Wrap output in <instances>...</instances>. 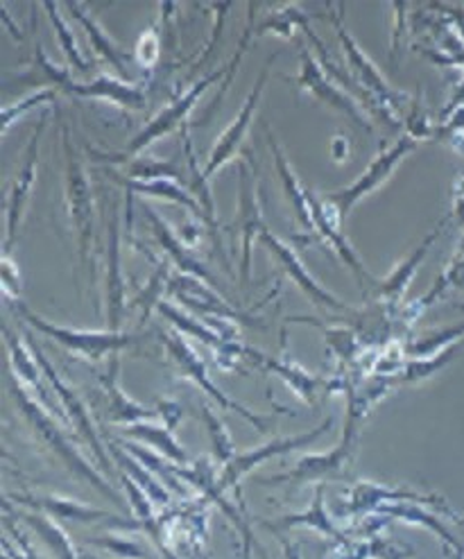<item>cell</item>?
<instances>
[{
  "label": "cell",
  "instance_id": "74e56055",
  "mask_svg": "<svg viewBox=\"0 0 464 559\" xmlns=\"http://www.w3.org/2000/svg\"><path fill=\"white\" fill-rule=\"evenodd\" d=\"M170 276H172L170 274V261H164V263H159L157 270H154V274L150 276V282L143 288H139L132 306L141 308V322H145L152 310L162 304V293L168 288Z\"/></svg>",
  "mask_w": 464,
  "mask_h": 559
},
{
  "label": "cell",
  "instance_id": "8fae6325",
  "mask_svg": "<svg viewBox=\"0 0 464 559\" xmlns=\"http://www.w3.org/2000/svg\"><path fill=\"white\" fill-rule=\"evenodd\" d=\"M46 128V114L39 118L37 128L33 132V139H29L25 152H23V164L19 168V175L14 179L12 193L8 198L5 206V242H3V257H10V250L14 247V240L19 236V227L23 221V213L27 209L29 193L35 189L37 181V170H39V150H41V134Z\"/></svg>",
  "mask_w": 464,
  "mask_h": 559
},
{
  "label": "cell",
  "instance_id": "e0dca14e",
  "mask_svg": "<svg viewBox=\"0 0 464 559\" xmlns=\"http://www.w3.org/2000/svg\"><path fill=\"white\" fill-rule=\"evenodd\" d=\"M3 335H5V343H8V349H10V365H12V371L10 374L16 377L27 390H33L35 399L41 403V406L57 419V421H64L69 426V419H67V413L59 408V401H52L48 390H46V374L44 369L37 360L35 354L27 352V345H23V340H19L12 331L3 329ZM71 428V426H69Z\"/></svg>",
  "mask_w": 464,
  "mask_h": 559
},
{
  "label": "cell",
  "instance_id": "e575fe53",
  "mask_svg": "<svg viewBox=\"0 0 464 559\" xmlns=\"http://www.w3.org/2000/svg\"><path fill=\"white\" fill-rule=\"evenodd\" d=\"M460 345H462V343H455V345H451V347L438 352L432 358H413V360H406L404 369H401L398 374L394 377V383H396V385H408V383H417V381L430 379L432 374H438V371H440L442 367H447V365L455 358Z\"/></svg>",
  "mask_w": 464,
  "mask_h": 559
},
{
  "label": "cell",
  "instance_id": "4316f807",
  "mask_svg": "<svg viewBox=\"0 0 464 559\" xmlns=\"http://www.w3.org/2000/svg\"><path fill=\"white\" fill-rule=\"evenodd\" d=\"M263 525L267 527V531H272L274 535L278 531H288V527H311V531H316V533H320L324 537H331V539L340 542L343 546L349 544V539L337 531V525L326 514V508H324V485H318L316 496H313V503H311V508H308V512L278 516V519H272V521H263Z\"/></svg>",
  "mask_w": 464,
  "mask_h": 559
},
{
  "label": "cell",
  "instance_id": "603a6c76",
  "mask_svg": "<svg viewBox=\"0 0 464 559\" xmlns=\"http://www.w3.org/2000/svg\"><path fill=\"white\" fill-rule=\"evenodd\" d=\"M245 358L252 360V362H259V365H263L265 369L274 371V374L282 377V381H284L299 399H304V401L308 403V406H316V399H318V394L322 392V388H324V392H329V381H326V379L311 374V371H306L301 365H297V362H293V360H288V358H282V360H278V358H270V356H263L261 352H257V349H252V347H247V345H245Z\"/></svg>",
  "mask_w": 464,
  "mask_h": 559
},
{
  "label": "cell",
  "instance_id": "836d02e7",
  "mask_svg": "<svg viewBox=\"0 0 464 559\" xmlns=\"http://www.w3.org/2000/svg\"><path fill=\"white\" fill-rule=\"evenodd\" d=\"M118 447L126 449L132 457H136L143 467H147L154 476H157L170 491H175L177 496H191V491L183 487V480L175 474V462H170L168 457L159 455V453H152L134 442H126V440H116Z\"/></svg>",
  "mask_w": 464,
  "mask_h": 559
},
{
  "label": "cell",
  "instance_id": "7bdbcfd3",
  "mask_svg": "<svg viewBox=\"0 0 464 559\" xmlns=\"http://www.w3.org/2000/svg\"><path fill=\"white\" fill-rule=\"evenodd\" d=\"M326 340H329V345L335 349V354L343 358V362L356 360L358 340H356L354 331H349V329H326Z\"/></svg>",
  "mask_w": 464,
  "mask_h": 559
},
{
  "label": "cell",
  "instance_id": "f5cc1de1",
  "mask_svg": "<svg viewBox=\"0 0 464 559\" xmlns=\"http://www.w3.org/2000/svg\"><path fill=\"white\" fill-rule=\"evenodd\" d=\"M460 523H462V525H464V519H460Z\"/></svg>",
  "mask_w": 464,
  "mask_h": 559
},
{
  "label": "cell",
  "instance_id": "b9f144b4",
  "mask_svg": "<svg viewBox=\"0 0 464 559\" xmlns=\"http://www.w3.org/2000/svg\"><path fill=\"white\" fill-rule=\"evenodd\" d=\"M55 96H57L55 88H41V91L33 93V96H29V98H25V100H21V103H16V105H12V107H5V109H3V132H5L8 128H12L14 122H16L25 111H29L33 107H39V105H46V103H52Z\"/></svg>",
  "mask_w": 464,
  "mask_h": 559
},
{
  "label": "cell",
  "instance_id": "681fc988",
  "mask_svg": "<svg viewBox=\"0 0 464 559\" xmlns=\"http://www.w3.org/2000/svg\"><path fill=\"white\" fill-rule=\"evenodd\" d=\"M278 542H282V546H284V555H286V559H301L299 546H295L290 539H286V537H282V535H278Z\"/></svg>",
  "mask_w": 464,
  "mask_h": 559
},
{
  "label": "cell",
  "instance_id": "7402d4cb",
  "mask_svg": "<svg viewBox=\"0 0 464 559\" xmlns=\"http://www.w3.org/2000/svg\"><path fill=\"white\" fill-rule=\"evenodd\" d=\"M354 447L340 442L335 449L326 451V453H316V455H306L301 457L295 469H290L288 474H278L272 478H263L261 483L265 485H278V483H290V485H306V483H316L322 478H335L345 472L347 462L352 460Z\"/></svg>",
  "mask_w": 464,
  "mask_h": 559
},
{
  "label": "cell",
  "instance_id": "ba28073f",
  "mask_svg": "<svg viewBox=\"0 0 464 559\" xmlns=\"http://www.w3.org/2000/svg\"><path fill=\"white\" fill-rule=\"evenodd\" d=\"M162 345H164V349H166L170 362L175 365L177 374H179L181 379L193 381L202 392H206L215 403H218V406H223L225 411H231V413L245 417L254 428H259V430H263V432L270 428V424H272L270 419H265V417L252 413L250 408H245V406H240V403H236V401H231L229 396H225V392L211 381L206 362L200 358V354H198L189 343H186L181 333H177V331L166 333V331H164V333H162Z\"/></svg>",
  "mask_w": 464,
  "mask_h": 559
},
{
  "label": "cell",
  "instance_id": "f35d334b",
  "mask_svg": "<svg viewBox=\"0 0 464 559\" xmlns=\"http://www.w3.org/2000/svg\"><path fill=\"white\" fill-rule=\"evenodd\" d=\"M259 10V5L257 3H252L250 5V21H247V29H245V35H242V39H240V44H238V48H236V52H234V57H231V61H229V75H227V80L221 84V91H218V96H215V100H213V105H211V109L198 120V128H202L206 120H211L213 116H215V111H218V107H221V103H223V98H225V93L229 91V84H231V80L236 78V73H238V67H240V59H242V55H245V50H247V46H250V41H252V37H254V12Z\"/></svg>",
  "mask_w": 464,
  "mask_h": 559
},
{
  "label": "cell",
  "instance_id": "277c9868",
  "mask_svg": "<svg viewBox=\"0 0 464 559\" xmlns=\"http://www.w3.org/2000/svg\"><path fill=\"white\" fill-rule=\"evenodd\" d=\"M225 75H229V67H225V69H221V71H215V73L202 78V80L195 82L189 91L181 93V96H179L175 103H170L168 107H164L157 116H154V118L147 122V126H145L136 136H132L130 143H128L126 147H122L120 152L98 154V152L91 150V152H93V159L105 162V164H128V162H134V157H139V154H141L145 147H150L152 143H157L159 139H164V136L170 134L172 130L183 128L186 116H189V114L195 109L198 100L202 98V93H204L211 84L223 80Z\"/></svg>",
  "mask_w": 464,
  "mask_h": 559
},
{
  "label": "cell",
  "instance_id": "bcb514c9",
  "mask_svg": "<svg viewBox=\"0 0 464 559\" xmlns=\"http://www.w3.org/2000/svg\"><path fill=\"white\" fill-rule=\"evenodd\" d=\"M0 267H3V272H0V276H3V293L10 297V299H19L21 297V290H23V284H21V272L16 267V263L10 259V257H3V261H0Z\"/></svg>",
  "mask_w": 464,
  "mask_h": 559
},
{
  "label": "cell",
  "instance_id": "d6a6232c",
  "mask_svg": "<svg viewBox=\"0 0 464 559\" xmlns=\"http://www.w3.org/2000/svg\"><path fill=\"white\" fill-rule=\"evenodd\" d=\"M23 521L29 531L41 539V544L48 548L52 559H82L73 542L69 539V535L61 531L59 523L52 516L29 512V514H23Z\"/></svg>",
  "mask_w": 464,
  "mask_h": 559
},
{
  "label": "cell",
  "instance_id": "5bb4252c",
  "mask_svg": "<svg viewBox=\"0 0 464 559\" xmlns=\"http://www.w3.org/2000/svg\"><path fill=\"white\" fill-rule=\"evenodd\" d=\"M297 86L306 93H311V96H316L320 103H324L337 111H343L345 116L356 120L362 130L374 132L369 118L362 114V109L356 105V100L322 71L320 61L313 59L311 50H308L306 46H301V71L297 75Z\"/></svg>",
  "mask_w": 464,
  "mask_h": 559
},
{
  "label": "cell",
  "instance_id": "d590c367",
  "mask_svg": "<svg viewBox=\"0 0 464 559\" xmlns=\"http://www.w3.org/2000/svg\"><path fill=\"white\" fill-rule=\"evenodd\" d=\"M59 8H61V5H57V3H46V5H44V10L48 12V19H50V23H52V27H55L57 41H59L61 50H64V55H67V59H69V67H71L73 71H78V73H88V71H91V64L82 57V50H80V46H78V41H75V35L71 33V27L67 25V21L61 19Z\"/></svg>",
  "mask_w": 464,
  "mask_h": 559
},
{
  "label": "cell",
  "instance_id": "ab89813d",
  "mask_svg": "<svg viewBox=\"0 0 464 559\" xmlns=\"http://www.w3.org/2000/svg\"><path fill=\"white\" fill-rule=\"evenodd\" d=\"M35 71H39L44 75L48 88L64 91V93H69V96H73V88L78 82L71 78V71L55 67L52 61L44 55V48L39 41H37V52H35Z\"/></svg>",
  "mask_w": 464,
  "mask_h": 559
},
{
  "label": "cell",
  "instance_id": "9c48e42d",
  "mask_svg": "<svg viewBox=\"0 0 464 559\" xmlns=\"http://www.w3.org/2000/svg\"><path fill=\"white\" fill-rule=\"evenodd\" d=\"M417 147V139L415 136H404L398 139L392 147L383 150L379 157L367 166V170L356 179V183L347 186L343 191H335V193H326L324 202L331 209V213L337 217V223L345 227L347 223V215L349 211L371 191H377L379 186L398 168V164L404 162L408 154Z\"/></svg>",
  "mask_w": 464,
  "mask_h": 559
},
{
  "label": "cell",
  "instance_id": "30bf717a",
  "mask_svg": "<svg viewBox=\"0 0 464 559\" xmlns=\"http://www.w3.org/2000/svg\"><path fill=\"white\" fill-rule=\"evenodd\" d=\"M333 426V417H326L318 428L308 430V432H301V435H295V438H276V440H270L261 447H254V449H247L245 453H238L229 464H225L223 472H221V478H218V485L223 491L227 489H238L240 480L254 472L259 464L276 457V455H284V453H290V451H297V449H304V447H311L316 440H320L322 435Z\"/></svg>",
  "mask_w": 464,
  "mask_h": 559
},
{
  "label": "cell",
  "instance_id": "5b68a950",
  "mask_svg": "<svg viewBox=\"0 0 464 559\" xmlns=\"http://www.w3.org/2000/svg\"><path fill=\"white\" fill-rule=\"evenodd\" d=\"M25 340H27V347L33 349V354L37 356V360H39V365L44 369V374H46V381L50 383L61 411L67 413L71 430H75L78 438L88 447V451H93V455H96V460L103 464L105 474H111L114 472V464H111V457H109V449L103 444L100 432H98L96 424H93V417L86 411L82 396L69 383H64V379L57 374V369L52 367V362L48 360V356L44 354V349L39 347L37 340L33 335H25Z\"/></svg>",
  "mask_w": 464,
  "mask_h": 559
},
{
  "label": "cell",
  "instance_id": "8992f818",
  "mask_svg": "<svg viewBox=\"0 0 464 559\" xmlns=\"http://www.w3.org/2000/svg\"><path fill=\"white\" fill-rule=\"evenodd\" d=\"M259 164L252 152H247V162H238V211H236V236L240 240V286L250 282L252 245L265 227L263 209L259 200Z\"/></svg>",
  "mask_w": 464,
  "mask_h": 559
},
{
  "label": "cell",
  "instance_id": "83f0119b",
  "mask_svg": "<svg viewBox=\"0 0 464 559\" xmlns=\"http://www.w3.org/2000/svg\"><path fill=\"white\" fill-rule=\"evenodd\" d=\"M440 231H442V225H440L436 231H430V236L417 247V250H415L404 263H398V265L392 270V274L385 278V282L379 284V288H377V299L383 301V306H396V304L401 301V297L406 295L411 282H413L415 274H417V267H419L421 261L428 257V250L432 247V242L438 240Z\"/></svg>",
  "mask_w": 464,
  "mask_h": 559
},
{
  "label": "cell",
  "instance_id": "f1b7e54d",
  "mask_svg": "<svg viewBox=\"0 0 464 559\" xmlns=\"http://www.w3.org/2000/svg\"><path fill=\"white\" fill-rule=\"evenodd\" d=\"M128 186V198L145 195V198H157L172 204H179L183 209L193 211V215L202 217V209L195 202V198L183 189V186L175 177H159V179H120Z\"/></svg>",
  "mask_w": 464,
  "mask_h": 559
},
{
  "label": "cell",
  "instance_id": "60d3db41",
  "mask_svg": "<svg viewBox=\"0 0 464 559\" xmlns=\"http://www.w3.org/2000/svg\"><path fill=\"white\" fill-rule=\"evenodd\" d=\"M86 544L105 548V550H109L111 555H116L118 559H145V557H147L139 542H132V539H128V537H120L118 533L103 535V537H96V539H86Z\"/></svg>",
  "mask_w": 464,
  "mask_h": 559
},
{
  "label": "cell",
  "instance_id": "8d00e7d4",
  "mask_svg": "<svg viewBox=\"0 0 464 559\" xmlns=\"http://www.w3.org/2000/svg\"><path fill=\"white\" fill-rule=\"evenodd\" d=\"M202 421H204L206 432H209L211 453L225 467V464H229L238 455V451L234 447V440H231V435H229V428L225 426V421L218 415H215L209 406H202Z\"/></svg>",
  "mask_w": 464,
  "mask_h": 559
},
{
  "label": "cell",
  "instance_id": "f907efd6",
  "mask_svg": "<svg viewBox=\"0 0 464 559\" xmlns=\"http://www.w3.org/2000/svg\"><path fill=\"white\" fill-rule=\"evenodd\" d=\"M444 555H447V559H464V552H457V550H453V548H449V546H447Z\"/></svg>",
  "mask_w": 464,
  "mask_h": 559
},
{
  "label": "cell",
  "instance_id": "ffe728a7",
  "mask_svg": "<svg viewBox=\"0 0 464 559\" xmlns=\"http://www.w3.org/2000/svg\"><path fill=\"white\" fill-rule=\"evenodd\" d=\"M143 215L145 221L150 223L152 227V234L154 238H157V242L162 245V250L166 252L168 261L181 272V274H189V276H195L200 278V282L218 288V282H215L213 274L204 267V263H200L191 250V245H186L179 240V236L175 234V229L164 221L159 211H154L150 204H143Z\"/></svg>",
  "mask_w": 464,
  "mask_h": 559
},
{
  "label": "cell",
  "instance_id": "1f68e13d",
  "mask_svg": "<svg viewBox=\"0 0 464 559\" xmlns=\"http://www.w3.org/2000/svg\"><path fill=\"white\" fill-rule=\"evenodd\" d=\"M377 514L381 516H388L390 521L392 519H398V521H406V523H413V525H421V527H428V531L432 535H438L442 542H447L449 548L457 550V552H464V548L457 544V539L447 531V525L438 519L432 516L430 512H426V508H421V503H415V501H396V503H385L377 510Z\"/></svg>",
  "mask_w": 464,
  "mask_h": 559
},
{
  "label": "cell",
  "instance_id": "6da1fadb",
  "mask_svg": "<svg viewBox=\"0 0 464 559\" xmlns=\"http://www.w3.org/2000/svg\"><path fill=\"white\" fill-rule=\"evenodd\" d=\"M10 390L14 394L16 401V408L21 413V417L25 419V424L33 428L35 438L48 449L52 451L61 462H64V467L75 474L80 480L88 483L93 489H98L100 493H105L109 501L120 503V493L109 485V480L105 476H100V472H96L91 467V464L84 460V455L78 451V447L71 442L69 435L64 432L57 424V419L41 406V403L35 399V394H29V390L10 374Z\"/></svg>",
  "mask_w": 464,
  "mask_h": 559
},
{
  "label": "cell",
  "instance_id": "cb8c5ba5",
  "mask_svg": "<svg viewBox=\"0 0 464 559\" xmlns=\"http://www.w3.org/2000/svg\"><path fill=\"white\" fill-rule=\"evenodd\" d=\"M73 96L107 100V103H114L122 109H132V111H141L147 105V96H145L143 84L126 82V80L109 78V75H100V78L91 80L86 84H75Z\"/></svg>",
  "mask_w": 464,
  "mask_h": 559
},
{
  "label": "cell",
  "instance_id": "ee69618b",
  "mask_svg": "<svg viewBox=\"0 0 464 559\" xmlns=\"http://www.w3.org/2000/svg\"><path fill=\"white\" fill-rule=\"evenodd\" d=\"M159 50V37L152 35V33H145L139 44H136V55H134V61L136 67L143 69V71H150L154 67V61H157V52Z\"/></svg>",
  "mask_w": 464,
  "mask_h": 559
},
{
  "label": "cell",
  "instance_id": "4fadbf2b",
  "mask_svg": "<svg viewBox=\"0 0 464 559\" xmlns=\"http://www.w3.org/2000/svg\"><path fill=\"white\" fill-rule=\"evenodd\" d=\"M12 499L29 506L35 510L46 512L48 516H52L55 521H69V523H84V525H96V523H107L114 527H122V531H143L141 523L136 519H128V516H118L114 512H105L98 508H91L86 503H78L73 499H64V496H16L12 493Z\"/></svg>",
  "mask_w": 464,
  "mask_h": 559
},
{
  "label": "cell",
  "instance_id": "7a4b0ae2",
  "mask_svg": "<svg viewBox=\"0 0 464 559\" xmlns=\"http://www.w3.org/2000/svg\"><path fill=\"white\" fill-rule=\"evenodd\" d=\"M61 126V143H64L67 154V204L69 217L75 229L78 238V254L80 263L88 267L91 274V288L96 286V259H93V242H96V200H93L91 179L84 168L82 154L71 136L67 122Z\"/></svg>",
  "mask_w": 464,
  "mask_h": 559
},
{
  "label": "cell",
  "instance_id": "f6af8a7d",
  "mask_svg": "<svg viewBox=\"0 0 464 559\" xmlns=\"http://www.w3.org/2000/svg\"><path fill=\"white\" fill-rule=\"evenodd\" d=\"M10 535L14 537V544L16 546H10L8 544V539L3 542V555L5 557H12V559H41L39 555H37V550L27 544V539H25V535L19 531V527L10 521Z\"/></svg>",
  "mask_w": 464,
  "mask_h": 559
},
{
  "label": "cell",
  "instance_id": "7dc6e473",
  "mask_svg": "<svg viewBox=\"0 0 464 559\" xmlns=\"http://www.w3.org/2000/svg\"><path fill=\"white\" fill-rule=\"evenodd\" d=\"M157 413L166 419V426H168L170 430H175V426H177V424L181 421V417H183L181 408L177 406V403H170V401H159Z\"/></svg>",
  "mask_w": 464,
  "mask_h": 559
},
{
  "label": "cell",
  "instance_id": "816d5d0a",
  "mask_svg": "<svg viewBox=\"0 0 464 559\" xmlns=\"http://www.w3.org/2000/svg\"><path fill=\"white\" fill-rule=\"evenodd\" d=\"M84 559H96V557H84Z\"/></svg>",
  "mask_w": 464,
  "mask_h": 559
},
{
  "label": "cell",
  "instance_id": "3957f363",
  "mask_svg": "<svg viewBox=\"0 0 464 559\" xmlns=\"http://www.w3.org/2000/svg\"><path fill=\"white\" fill-rule=\"evenodd\" d=\"M16 313L25 324H29L35 331L50 337L52 343L69 349L73 356L84 358L88 362H98L107 356L111 358L118 352L136 345L141 340V335L122 333V331H82V329H71V326H59V324L44 320L41 316L35 313V310H29L23 304H16Z\"/></svg>",
  "mask_w": 464,
  "mask_h": 559
},
{
  "label": "cell",
  "instance_id": "7c38bea8",
  "mask_svg": "<svg viewBox=\"0 0 464 559\" xmlns=\"http://www.w3.org/2000/svg\"><path fill=\"white\" fill-rule=\"evenodd\" d=\"M274 59H276V55H272L267 59V64L263 67L257 84L252 86L250 96L245 98L238 116L234 118L231 126L221 134V139L215 141V145H213V150L209 154V162L204 166V175L206 177H213L215 173H218L225 164H229L236 157V154L242 150L245 136H247V132H250V126H252V120L257 116V109H259V103H261V96H263V88H265L267 78H270V67L274 64Z\"/></svg>",
  "mask_w": 464,
  "mask_h": 559
},
{
  "label": "cell",
  "instance_id": "9a60e30c",
  "mask_svg": "<svg viewBox=\"0 0 464 559\" xmlns=\"http://www.w3.org/2000/svg\"><path fill=\"white\" fill-rule=\"evenodd\" d=\"M396 501H415V503H421L426 508L444 510L447 514L457 519L453 514V510L447 506V501L440 499L438 493H417V491H411V489L385 487V485H377V483H369V480H360L352 487L349 501L345 506H347L349 514H365V512H377L381 506L396 503Z\"/></svg>",
  "mask_w": 464,
  "mask_h": 559
},
{
  "label": "cell",
  "instance_id": "d4e9b609",
  "mask_svg": "<svg viewBox=\"0 0 464 559\" xmlns=\"http://www.w3.org/2000/svg\"><path fill=\"white\" fill-rule=\"evenodd\" d=\"M118 369H120V362L114 356L109 360V369L100 377L105 394H107V419L111 424L132 426V424H141V421L152 419L154 415H159L157 408H147V406H143V403L132 401L126 392H122V388L118 385Z\"/></svg>",
  "mask_w": 464,
  "mask_h": 559
},
{
  "label": "cell",
  "instance_id": "f546056e",
  "mask_svg": "<svg viewBox=\"0 0 464 559\" xmlns=\"http://www.w3.org/2000/svg\"><path fill=\"white\" fill-rule=\"evenodd\" d=\"M122 438H134L141 440L143 444L152 447L159 455L168 457L175 464H191L193 460L189 457V453L183 451V447L175 440V430H170L168 426H157V424H132L122 428Z\"/></svg>",
  "mask_w": 464,
  "mask_h": 559
},
{
  "label": "cell",
  "instance_id": "4dcf8cb0",
  "mask_svg": "<svg viewBox=\"0 0 464 559\" xmlns=\"http://www.w3.org/2000/svg\"><path fill=\"white\" fill-rule=\"evenodd\" d=\"M109 451L118 460V467H120L118 472L128 474L150 496V501L154 506H170L172 503V491L157 476H154L147 467H143V464L136 457H132L126 449L118 447L116 442L109 444Z\"/></svg>",
  "mask_w": 464,
  "mask_h": 559
},
{
  "label": "cell",
  "instance_id": "ac0fdd59",
  "mask_svg": "<svg viewBox=\"0 0 464 559\" xmlns=\"http://www.w3.org/2000/svg\"><path fill=\"white\" fill-rule=\"evenodd\" d=\"M181 139H183V154H186V166H189V193L195 198V202L202 209V221L204 227L209 231V238L213 242V250L215 254L221 257L223 265L229 267L227 257H225V245H223V234H221V223H218V215H215V202H213V193H211V186H209V177L204 175V168L198 166V157H195V150H193V141L189 134V126L181 128Z\"/></svg>",
  "mask_w": 464,
  "mask_h": 559
},
{
  "label": "cell",
  "instance_id": "c3c4849f",
  "mask_svg": "<svg viewBox=\"0 0 464 559\" xmlns=\"http://www.w3.org/2000/svg\"><path fill=\"white\" fill-rule=\"evenodd\" d=\"M333 159L337 162V164H343L345 162V157H347V150H349V145H347V141L343 139V136H337V139H333Z\"/></svg>",
  "mask_w": 464,
  "mask_h": 559
},
{
  "label": "cell",
  "instance_id": "52a82bcc",
  "mask_svg": "<svg viewBox=\"0 0 464 559\" xmlns=\"http://www.w3.org/2000/svg\"><path fill=\"white\" fill-rule=\"evenodd\" d=\"M335 27H337V37H340V44H343V50L349 59V67H352V75L356 80V86L365 93L367 100L374 105V111L385 118L390 126L398 128L401 122V107H398V100L404 98L401 96L398 91H394L385 78L381 75V71L377 69L374 61H371L362 50L360 46L354 41V37L347 33V27L343 23V19H335L333 21Z\"/></svg>",
  "mask_w": 464,
  "mask_h": 559
},
{
  "label": "cell",
  "instance_id": "484cf974",
  "mask_svg": "<svg viewBox=\"0 0 464 559\" xmlns=\"http://www.w3.org/2000/svg\"><path fill=\"white\" fill-rule=\"evenodd\" d=\"M64 8L82 23L84 33L93 46V50H96L107 64H111L126 82L132 80L130 75V64L134 61V57L130 52L122 50L120 46H116V41L105 33L103 25L93 19L88 12H86V5H80V3H64Z\"/></svg>",
  "mask_w": 464,
  "mask_h": 559
},
{
  "label": "cell",
  "instance_id": "db71d44e",
  "mask_svg": "<svg viewBox=\"0 0 464 559\" xmlns=\"http://www.w3.org/2000/svg\"><path fill=\"white\" fill-rule=\"evenodd\" d=\"M202 559H209V557H202Z\"/></svg>",
  "mask_w": 464,
  "mask_h": 559
},
{
  "label": "cell",
  "instance_id": "2e32d148",
  "mask_svg": "<svg viewBox=\"0 0 464 559\" xmlns=\"http://www.w3.org/2000/svg\"><path fill=\"white\" fill-rule=\"evenodd\" d=\"M259 240L267 247L270 254L278 261V265H282V267L286 270V274L301 288V293H304L308 299L316 301L318 306L337 308V310H349L347 304L340 301L335 295H331L326 288H322V286L316 282V278L311 276V272H308L306 265L301 263L299 254L293 250L290 245H286L284 240H278V238L267 229V225L261 229Z\"/></svg>",
  "mask_w": 464,
  "mask_h": 559
},
{
  "label": "cell",
  "instance_id": "44dd1931",
  "mask_svg": "<svg viewBox=\"0 0 464 559\" xmlns=\"http://www.w3.org/2000/svg\"><path fill=\"white\" fill-rule=\"evenodd\" d=\"M105 304H107V326L109 331H118L126 318V276H122V261H120V236H118V209L111 204L109 223H107V282H105Z\"/></svg>",
  "mask_w": 464,
  "mask_h": 559
},
{
  "label": "cell",
  "instance_id": "d6986e66",
  "mask_svg": "<svg viewBox=\"0 0 464 559\" xmlns=\"http://www.w3.org/2000/svg\"><path fill=\"white\" fill-rule=\"evenodd\" d=\"M168 290L179 304L198 310V313H202L206 320L215 318L221 322H234V324L242 320V316L229 301H225L213 288H206V284L195 276L181 274V272L170 276Z\"/></svg>",
  "mask_w": 464,
  "mask_h": 559
}]
</instances>
